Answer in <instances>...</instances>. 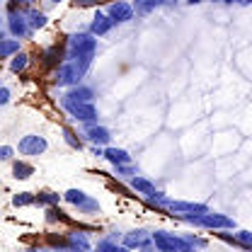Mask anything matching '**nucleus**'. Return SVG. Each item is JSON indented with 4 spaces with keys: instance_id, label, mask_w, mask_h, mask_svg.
<instances>
[{
    "instance_id": "4",
    "label": "nucleus",
    "mask_w": 252,
    "mask_h": 252,
    "mask_svg": "<svg viewBox=\"0 0 252 252\" xmlns=\"http://www.w3.org/2000/svg\"><path fill=\"white\" fill-rule=\"evenodd\" d=\"M65 107V112L73 117V119H78V122H90L93 124L94 119H97V109H94L93 102H68V104H63Z\"/></svg>"
},
{
    "instance_id": "18",
    "label": "nucleus",
    "mask_w": 252,
    "mask_h": 252,
    "mask_svg": "<svg viewBox=\"0 0 252 252\" xmlns=\"http://www.w3.org/2000/svg\"><path fill=\"white\" fill-rule=\"evenodd\" d=\"M165 0H136V12L138 15H148L151 10H156L158 5H162Z\"/></svg>"
},
{
    "instance_id": "9",
    "label": "nucleus",
    "mask_w": 252,
    "mask_h": 252,
    "mask_svg": "<svg viewBox=\"0 0 252 252\" xmlns=\"http://www.w3.org/2000/svg\"><path fill=\"white\" fill-rule=\"evenodd\" d=\"M107 15H109L114 22H128V20H133V5H131V2H124V0H119V2L109 5Z\"/></svg>"
},
{
    "instance_id": "17",
    "label": "nucleus",
    "mask_w": 252,
    "mask_h": 252,
    "mask_svg": "<svg viewBox=\"0 0 252 252\" xmlns=\"http://www.w3.org/2000/svg\"><path fill=\"white\" fill-rule=\"evenodd\" d=\"M228 240H233V243H238V245H243V248H248V250H252V233L250 230H240V233H235L233 238L230 235H225Z\"/></svg>"
},
{
    "instance_id": "25",
    "label": "nucleus",
    "mask_w": 252,
    "mask_h": 252,
    "mask_svg": "<svg viewBox=\"0 0 252 252\" xmlns=\"http://www.w3.org/2000/svg\"><path fill=\"white\" fill-rule=\"evenodd\" d=\"M70 240H73V245H75V248H80L83 252L90 250V243H88V238H85L83 233H73V235H70Z\"/></svg>"
},
{
    "instance_id": "23",
    "label": "nucleus",
    "mask_w": 252,
    "mask_h": 252,
    "mask_svg": "<svg viewBox=\"0 0 252 252\" xmlns=\"http://www.w3.org/2000/svg\"><path fill=\"white\" fill-rule=\"evenodd\" d=\"M34 201H36V196L30 194V191H22V194L12 196V204H15V206H30V204H34Z\"/></svg>"
},
{
    "instance_id": "11",
    "label": "nucleus",
    "mask_w": 252,
    "mask_h": 252,
    "mask_svg": "<svg viewBox=\"0 0 252 252\" xmlns=\"http://www.w3.org/2000/svg\"><path fill=\"white\" fill-rule=\"evenodd\" d=\"M85 136H88V138H90L93 143H99V146L109 143V131H107L104 126L88 124V126H85Z\"/></svg>"
},
{
    "instance_id": "1",
    "label": "nucleus",
    "mask_w": 252,
    "mask_h": 252,
    "mask_svg": "<svg viewBox=\"0 0 252 252\" xmlns=\"http://www.w3.org/2000/svg\"><path fill=\"white\" fill-rule=\"evenodd\" d=\"M97 49V39L93 34H73L68 39V61H73L83 73L93 61V54Z\"/></svg>"
},
{
    "instance_id": "5",
    "label": "nucleus",
    "mask_w": 252,
    "mask_h": 252,
    "mask_svg": "<svg viewBox=\"0 0 252 252\" xmlns=\"http://www.w3.org/2000/svg\"><path fill=\"white\" fill-rule=\"evenodd\" d=\"M124 248H136V250L143 252H153L156 245H153V238L146 233V230H136V233H126L124 235Z\"/></svg>"
},
{
    "instance_id": "3",
    "label": "nucleus",
    "mask_w": 252,
    "mask_h": 252,
    "mask_svg": "<svg viewBox=\"0 0 252 252\" xmlns=\"http://www.w3.org/2000/svg\"><path fill=\"white\" fill-rule=\"evenodd\" d=\"M187 223L191 225H199V228H214V230H228V228H235V220L223 216V214H196V216H185Z\"/></svg>"
},
{
    "instance_id": "31",
    "label": "nucleus",
    "mask_w": 252,
    "mask_h": 252,
    "mask_svg": "<svg viewBox=\"0 0 252 252\" xmlns=\"http://www.w3.org/2000/svg\"><path fill=\"white\" fill-rule=\"evenodd\" d=\"M189 2H204V0H189Z\"/></svg>"
},
{
    "instance_id": "19",
    "label": "nucleus",
    "mask_w": 252,
    "mask_h": 252,
    "mask_svg": "<svg viewBox=\"0 0 252 252\" xmlns=\"http://www.w3.org/2000/svg\"><path fill=\"white\" fill-rule=\"evenodd\" d=\"M15 51H20V41H17V39L0 41V59H5V56H12Z\"/></svg>"
},
{
    "instance_id": "28",
    "label": "nucleus",
    "mask_w": 252,
    "mask_h": 252,
    "mask_svg": "<svg viewBox=\"0 0 252 252\" xmlns=\"http://www.w3.org/2000/svg\"><path fill=\"white\" fill-rule=\"evenodd\" d=\"M63 136H65V141H68V143H70V146H73V148H80V141H75V138H73V133H70V131H68V128H65V131H63Z\"/></svg>"
},
{
    "instance_id": "14",
    "label": "nucleus",
    "mask_w": 252,
    "mask_h": 252,
    "mask_svg": "<svg viewBox=\"0 0 252 252\" xmlns=\"http://www.w3.org/2000/svg\"><path fill=\"white\" fill-rule=\"evenodd\" d=\"M68 102H93V90H88V88H75V90H70V93L61 99V104H68Z\"/></svg>"
},
{
    "instance_id": "12",
    "label": "nucleus",
    "mask_w": 252,
    "mask_h": 252,
    "mask_svg": "<svg viewBox=\"0 0 252 252\" xmlns=\"http://www.w3.org/2000/svg\"><path fill=\"white\" fill-rule=\"evenodd\" d=\"M10 32H12L15 36H25V34L30 32V22H27V17H25V15H20V12H12V15H10Z\"/></svg>"
},
{
    "instance_id": "33",
    "label": "nucleus",
    "mask_w": 252,
    "mask_h": 252,
    "mask_svg": "<svg viewBox=\"0 0 252 252\" xmlns=\"http://www.w3.org/2000/svg\"><path fill=\"white\" fill-rule=\"evenodd\" d=\"M25 2H34V0H25Z\"/></svg>"
},
{
    "instance_id": "2",
    "label": "nucleus",
    "mask_w": 252,
    "mask_h": 252,
    "mask_svg": "<svg viewBox=\"0 0 252 252\" xmlns=\"http://www.w3.org/2000/svg\"><path fill=\"white\" fill-rule=\"evenodd\" d=\"M151 238H153V245L158 252H194V245L187 238H177V235L165 233V230H156Z\"/></svg>"
},
{
    "instance_id": "7",
    "label": "nucleus",
    "mask_w": 252,
    "mask_h": 252,
    "mask_svg": "<svg viewBox=\"0 0 252 252\" xmlns=\"http://www.w3.org/2000/svg\"><path fill=\"white\" fill-rule=\"evenodd\" d=\"M46 146H49V143H46L41 136H25V138L20 141L17 151H20L22 156H39V153L46 151Z\"/></svg>"
},
{
    "instance_id": "24",
    "label": "nucleus",
    "mask_w": 252,
    "mask_h": 252,
    "mask_svg": "<svg viewBox=\"0 0 252 252\" xmlns=\"http://www.w3.org/2000/svg\"><path fill=\"white\" fill-rule=\"evenodd\" d=\"M27 68V54H17L15 59H12V63H10V70L12 73H20V70H25Z\"/></svg>"
},
{
    "instance_id": "22",
    "label": "nucleus",
    "mask_w": 252,
    "mask_h": 252,
    "mask_svg": "<svg viewBox=\"0 0 252 252\" xmlns=\"http://www.w3.org/2000/svg\"><path fill=\"white\" fill-rule=\"evenodd\" d=\"M94 252H128V248L117 245V243H112V240H102V243L97 245V250Z\"/></svg>"
},
{
    "instance_id": "21",
    "label": "nucleus",
    "mask_w": 252,
    "mask_h": 252,
    "mask_svg": "<svg viewBox=\"0 0 252 252\" xmlns=\"http://www.w3.org/2000/svg\"><path fill=\"white\" fill-rule=\"evenodd\" d=\"M32 172H34V167L27 162H15V167H12V175L17 180H27V177H32Z\"/></svg>"
},
{
    "instance_id": "20",
    "label": "nucleus",
    "mask_w": 252,
    "mask_h": 252,
    "mask_svg": "<svg viewBox=\"0 0 252 252\" xmlns=\"http://www.w3.org/2000/svg\"><path fill=\"white\" fill-rule=\"evenodd\" d=\"M27 22H30L32 30H41V27L46 25V15L39 12V10H32L30 15H27Z\"/></svg>"
},
{
    "instance_id": "32",
    "label": "nucleus",
    "mask_w": 252,
    "mask_h": 252,
    "mask_svg": "<svg viewBox=\"0 0 252 252\" xmlns=\"http://www.w3.org/2000/svg\"><path fill=\"white\" fill-rule=\"evenodd\" d=\"M51 2H61V0H51Z\"/></svg>"
},
{
    "instance_id": "10",
    "label": "nucleus",
    "mask_w": 252,
    "mask_h": 252,
    "mask_svg": "<svg viewBox=\"0 0 252 252\" xmlns=\"http://www.w3.org/2000/svg\"><path fill=\"white\" fill-rule=\"evenodd\" d=\"M114 27V20L109 17V15H102V12H97L93 17V25H90V32H93V36H104L107 32Z\"/></svg>"
},
{
    "instance_id": "8",
    "label": "nucleus",
    "mask_w": 252,
    "mask_h": 252,
    "mask_svg": "<svg viewBox=\"0 0 252 252\" xmlns=\"http://www.w3.org/2000/svg\"><path fill=\"white\" fill-rule=\"evenodd\" d=\"M165 209H170V211H175V214H185V216H196V214H209V209L204 206V204H191V201H167V206Z\"/></svg>"
},
{
    "instance_id": "16",
    "label": "nucleus",
    "mask_w": 252,
    "mask_h": 252,
    "mask_svg": "<svg viewBox=\"0 0 252 252\" xmlns=\"http://www.w3.org/2000/svg\"><path fill=\"white\" fill-rule=\"evenodd\" d=\"M131 187L136 189V191H141L143 196H148V199L156 194V187H153L146 177H133V180H131Z\"/></svg>"
},
{
    "instance_id": "26",
    "label": "nucleus",
    "mask_w": 252,
    "mask_h": 252,
    "mask_svg": "<svg viewBox=\"0 0 252 252\" xmlns=\"http://www.w3.org/2000/svg\"><path fill=\"white\" fill-rule=\"evenodd\" d=\"M36 204H59V194H51V191H44L36 196Z\"/></svg>"
},
{
    "instance_id": "15",
    "label": "nucleus",
    "mask_w": 252,
    "mask_h": 252,
    "mask_svg": "<svg viewBox=\"0 0 252 252\" xmlns=\"http://www.w3.org/2000/svg\"><path fill=\"white\" fill-rule=\"evenodd\" d=\"M63 199L68 201V204H73V206H78V209H83L88 201H90V196L83 191V189H68L65 194H63Z\"/></svg>"
},
{
    "instance_id": "6",
    "label": "nucleus",
    "mask_w": 252,
    "mask_h": 252,
    "mask_svg": "<svg viewBox=\"0 0 252 252\" xmlns=\"http://www.w3.org/2000/svg\"><path fill=\"white\" fill-rule=\"evenodd\" d=\"M80 75H83V70H80L75 63L65 61L61 68L56 70V83H59V85H73V83L80 80Z\"/></svg>"
},
{
    "instance_id": "27",
    "label": "nucleus",
    "mask_w": 252,
    "mask_h": 252,
    "mask_svg": "<svg viewBox=\"0 0 252 252\" xmlns=\"http://www.w3.org/2000/svg\"><path fill=\"white\" fill-rule=\"evenodd\" d=\"M12 153H15V148L2 146V148H0V160H10V158H12Z\"/></svg>"
},
{
    "instance_id": "13",
    "label": "nucleus",
    "mask_w": 252,
    "mask_h": 252,
    "mask_svg": "<svg viewBox=\"0 0 252 252\" xmlns=\"http://www.w3.org/2000/svg\"><path fill=\"white\" fill-rule=\"evenodd\" d=\"M104 158H107L112 165H117V167H122V165H128V162H131V156L126 153L124 148H107V151H104Z\"/></svg>"
},
{
    "instance_id": "30",
    "label": "nucleus",
    "mask_w": 252,
    "mask_h": 252,
    "mask_svg": "<svg viewBox=\"0 0 252 252\" xmlns=\"http://www.w3.org/2000/svg\"><path fill=\"white\" fill-rule=\"evenodd\" d=\"M75 2H78V5H80V7H85V5H94V2H97V0H75Z\"/></svg>"
},
{
    "instance_id": "29",
    "label": "nucleus",
    "mask_w": 252,
    "mask_h": 252,
    "mask_svg": "<svg viewBox=\"0 0 252 252\" xmlns=\"http://www.w3.org/2000/svg\"><path fill=\"white\" fill-rule=\"evenodd\" d=\"M7 102H10V90L0 88V104H7Z\"/></svg>"
}]
</instances>
